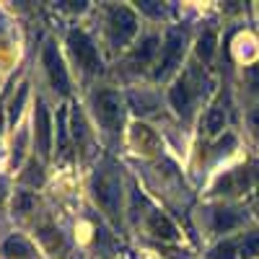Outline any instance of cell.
<instances>
[{
  "mask_svg": "<svg viewBox=\"0 0 259 259\" xmlns=\"http://www.w3.org/2000/svg\"><path fill=\"white\" fill-rule=\"evenodd\" d=\"M24 99H26V85H21V89H18V99H13V104H11V122H16V117L21 114Z\"/></svg>",
  "mask_w": 259,
  "mask_h": 259,
  "instance_id": "20",
  "label": "cell"
},
{
  "mask_svg": "<svg viewBox=\"0 0 259 259\" xmlns=\"http://www.w3.org/2000/svg\"><path fill=\"white\" fill-rule=\"evenodd\" d=\"M138 31V18L130 8H112L109 13V39L114 47H124Z\"/></svg>",
  "mask_w": 259,
  "mask_h": 259,
  "instance_id": "5",
  "label": "cell"
},
{
  "mask_svg": "<svg viewBox=\"0 0 259 259\" xmlns=\"http://www.w3.org/2000/svg\"><path fill=\"white\" fill-rule=\"evenodd\" d=\"M130 104H133V109L138 114H148V112H153L156 109V99L153 96H145V94H130Z\"/></svg>",
  "mask_w": 259,
  "mask_h": 259,
  "instance_id": "16",
  "label": "cell"
},
{
  "mask_svg": "<svg viewBox=\"0 0 259 259\" xmlns=\"http://www.w3.org/2000/svg\"><path fill=\"white\" fill-rule=\"evenodd\" d=\"M94 112L101 127L106 130H119L122 124V99L117 91L104 89L99 94H94Z\"/></svg>",
  "mask_w": 259,
  "mask_h": 259,
  "instance_id": "3",
  "label": "cell"
},
{
  "mask_svg": "<svg viewBox=\"0 0 259 259\" xmlns=\"http://www.w3.org/2000/svg\"><path fill=\"white\" fill-rule=\"evenodd\" d=\"M94 189V197L96 202L112 215V218H119V200H122V177H119V168L112 163H104L96 177L91 182Z\"/></svg>",
  "mask_w": 259,
  "mask_h": 259,
  "instance_id": "1",
  "label": "cell"
},
{
  "mask_svg": "<svg viewBox=\"0 0 259 259\" xmlns=\"http://www.w3.org/2000/svg\"><path fill=\"white\" fill-rule=\"evenodd\" d=\"M244 221V215L239 210H228V207H221V210H215L212 212V228L218 231V233H228L231 228H236Z\"/></svg>",
  "mask_w": 259,
  "mask_h": 259,
  "instance_id": "10",
  "label": "cell"
},
{
  "mask_svg": "<svg viewBox=\"0 0 259 259\" xmlns=\"http://www.w3.org/2000/svg\"><path fill=\"white\" fill-rule=\"evenodd\" d=\"M223 122H226V106H223V101H218L207 114V130L210 133H218V130H223Z\"/></svg>",
  "mask_w": 259,
  "mask_h": 259,
  "instance_id": "15",
  "label": "cell"
},
{
  "mask_svg": "<svg viewBox=\"0 0 259 259\" xmlns=\"http://www.w3.org/2000/svg\"><path fill=\"white\" fill-rule=\"evenodd\" d=\"M233 251H236V241H226L215 249V259H233Z\"/></svg>",
  "mask_w": 259,
  "mask_h": 259,
  "instance_id": "23",
  "label": "cell"
},
{
  "mask_svg": "<svg viewBox=\"0 0 259 259\" xmlns=\"http://www.w3.org/2000/svg\"><path fill=\"white\" fill-rule=\"evenodd\" d=\"M138 6H140V11H143V13L153 16V18H161V16H163L161 3H150V0H143V3H138Z\"/></svg>",
  "mask_w": 259,
  "mask_h": 259,
  "instance_id": "22",
  "label": "cell"
},
{
  "mask_svg": "<svg viewBox=\"0 0 259 259\" xmlns=\"http://www.w3.org/2000/svg\"><path fill=\"white\" fill-rule=\"evenodd\" d=\"M156 50H158V36L156 34H150V36H145L140 45H138V50L130 55V65L133 68H140V65H148L150 60H153V55H156Z\"/></svg>",
  "mask_w": 259,
  "mask_h": 259,
  "instance_id": "9",
  "label": "cell"
},
{
  "mask_svg": "<svg viewBox=\"0 0 259 259\" xmlns=\"http://www.w3.org/2000/svg\"><path fill=\"white\" fill-rule=\"evenodd\" d=\"M73 138L78 140V145L83 148L85 143H89V133H85V124H83V117H80V112H75V117H73Z\"/></svg>",
  "mask_w": 259,
  "mask_h": 259,
  "instance_id": "18",
  "label": "cell"
},
{
  "mask_svg": "<svg viewBox=\"0 0 259 259\" xmlns=\"http://www.w3.org/2000/svg\"><path fill=\"white\" fill-rule=\"evenodd\" d=\"M24 182H29V184H41V182H45V174H41V166H39L36 161H31V163H29L26 174H24Z\"/></svg>",
  "mask_w": 259,
  "mask_h": 259,
  "instance_id": "19",
  "label": "cell"
},
{
  "mask_svg": "<svg viewBox=\"0 0 259 259\" xmlns=\"http://www.w3.org/2000/svg\"><path fill=\"white\" fill-rule=\"evenodd\" d=\"M171 106L179 112V114H189L192 112V106H194V96H197V91L192 89V75H182L177 83H174V89H171Z\"/></svg>",
  "mask_w": 259,
  "mask_h": 259,
  "instance_id": "7",
  "label": "cell"
},
{
  "mask_svg": "<svg viewBox=\"0 0 259 259\" xmlns=\"http://www.w3.org/2000/svg\"><path fill=\"white\" fill-rule=\"evenodd\" d=\"M31 205H34V197L29 192H21L16 197V212H26V210H31Z\"/></svg>",
  "mask_w": 259,
  "mask_h": 259,
  "instance_id": "21",
  "label": "cell"
},
{
  "mask_svg": "<svg viewBox=\"0 0 259 259\" xmlns=\"http://www.w3.org/2000/svg\"><path fill=\"white\" fill-rule=\"evenodd\" d=\"M68 47H70V55H73V60L78 62V68L83 70V73H99L101 70V57H99V50H96V45L89 39V34L85 31H70L68 34Z\"/></svg>",
  "mask_w": 259,
  "mask_h": 259,
  "instance_id": "2",
  "label": "cell"
},
{
  "mask_svg": "<svg viewBox=\"0 0 259 259\" xmlns=\"http://www.w3.org/2000/svg\"><path fill=\"white\" fill-rule=\"evenodd\" d=\"M256 254H259V231H251L249 236H244V241H241V246H239V256L251 259V256H256Z\"/></svg>",
  "mask_w": 259,
  "mask_h": 259,
  "instance_id": "14",
  "label": "cell"
},
{
  "mask_svg": "<svg viewBox=\"0 0 259 259\" xmlns=\"http://www.w3.org/2000/svg\"><path fill=\"white\" fill-rule=\"evenodd\" d=\"M148 228H150V233H153V236H161V239H174V236H177V228L171 226V221L163 218L161 212L150 215V218H148Z\"/></svg>",
  "mask_w": 259,
  "mask_h": 259,
  "instance_id": "12",
  "label": "cell"
},
{
  "mask_svg": "<svg viewBox=\"0 0 259 259\" xmlns=\"http://www.w3.org/2000/svg\"><path fill=\"white\" fill-rule=\"evenodd\" d=\"M57 148H60V156H70V150H68V130H65V109H60V114H57Z\"/></svg>",
  "mask_w": 259,
  "mask_h": 259,
  "instance_id": "17",
  "label": "cell"
},
{
  "mask_svg": "<svg viewBox=\"0 0 259 259\" xmlns=\"http://www.w3.org/2000/svg\"><path fill=\"white\" fill-rule=\"evenodd\" d=\"M215 31H205L202 36H200V41H197V55L205 60V62H210L212 60V52H215Z\"/></svg>",
  "mask_w": 259,
  "mask_h": 259,
  "instance_id": "13",
  "label": "cell"
},
{
  "mask_svg": "<svg viewBox=\"0 0 259 259\" xmlns=\"http://www.w3.org/2000/svg\"><path fill=\"white\" fill-rule=\"evenodd\" d=\"M36 148L41 156H50V114L45 101H36Z\"/></svg>",
  "mask_w": 259,
  "mask_h": 259,
  "instance_id": "8",
  "label": "cell"
},
{
  "mask_svg": "<svg viewBox=\"0 0 259 259\" xmlns=\"http://www.w3.org/2000/svg\"><path fill=\"white\" fill-rule=\"evenodd\" d=\"M41 62H45V70H47V75H50V80H52V85H55V91L68 94V89H70L68 70H65V65H62V60H60V55H57V47L52 45V41H47V45H45Z\"/></svg>",
  "mask_w": 259,
  "mask_h": 259,
  "instance_id": "6",
  "label": "cell"
},
{
  "mask_svg": "<svg viewBox=\"0 0 259 259\" xmlns=\"http://www.w3.org/2000/svg\"><path fill=\"white\" fill-rule=\"evenodd\" d=\"M182 55H184V31L182 29H168L166 31V41L161 47V62L156 68V78H166L171 70L182 62Z\"/></svg>",
  "mask_w": 259,
  "mask_h": 259,
  "instance_id": "4",
  "label": "cell"
},
{
  "mask_svg": "<svg viewBox=\"0 0 259 259\" xmlns=\"http://www.w3.org/2000/svg\"><path fill=\"white\" fill-rule=\"evenodd\" d=\"M3 254H6V259H34L31 244L26 239H21V236H11V239H6Z\"/></svg>",
  "mask_w": 259,
  "mask_h": 259,
  "instance_id": "11",
  "label": "cell"
},
{
  "mask_svg": "<svg viewBox=\"0 0 259 259\" xmlns=\"http://www.w3.org/2000/svg\"><path fill=\"white\" fill-rule=\"evenodd\" d=\"M251 127L256 130V135H259V112H254V114H251Z\"/></svg>",
  "mask_w": 259,
  "mask_h": 259,
  "instance_id": "24",
  "label": "cell"
}]
</instances>
